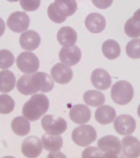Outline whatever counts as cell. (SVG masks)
Returning a JSON list of instances; mask_svg holds the SVG:
<instances>
[{
	"instance_id": "obj_21",
	"label": "cell",
	"mask_w": 140,
	"mask_h": 158,
	"mask_svg": "<svg viewBox=\"0 0 140 158\" xmlns=\"http://www.w3.org/2000/svg\"><path fill=\"white\" fill-rule=\"evenodd\" d=\"M43 148L49 152H57L60 151L62 146V138L60 135H53L50 134H44L42 137Z\"/></svg>"
},
{
	"instance_id": "obj_28",
	"label": "cell",
	"mask_w": 140,
	"mask_h": 158,
	"mask_svg": "<svg viewBox=\"0 0 140 158\" xmlns=\"http://www.w3.org/2000/svg\"><path fill=\"white\" fill-rule=\"evenodd\" d=\"M126 53L133 59L140 58V38H134L127 43Z\"/></svg>"
},
{
	"instance_id": "obj_10",
	"label": "cell",
	"mask_w": 140,
	"mask_h": 158,
	"mask_svg": "<svg viewBox=\"0 0 140 158\" xmlns=\"http://www.w3.org/2000/svg\"><path fill=\"white\" fill-rule=\"evenodd\" d=\"M82 52L78 46L62 47L59 52V60L68 66H74L80 61Z\"/></svg>"
},
{
	"instance_id": "obj_31",
	"label": "cell",
	"mask_w": 140,
	"mask_h": 158,
	"mask_svg": "<svg viewBox=\"0 0 140 158\" xmlns=\"http://www.w3.org/2000/svg\"><path fill=\"white\" fill-rule=\"evenodd\" d=\"M104 154L101 152V150L94 146H90L85 149L82 153L83 158H102Z\"/></svg>"
},
{
	"instance_id": "obj_15",
	"label": "cell",
	"mask_w": 140,
	"mask_h": 158,
	"mask_svg": "<svg viewBox=\"0 0 140 158\" xmlns=\"http://www.w3.org/2000/svg\"><path fill=\"white\" fill-rule=\"evenodd\" d=\"M91 83L97 90H107L111 85V77L107 71L103 69H96L91 74Z\"/></svg>"
},
{
	"instance_id": "obj_34",
	"label": "cell",
	"mask_w": 140,
	"mask_h": 158,
	"mask_svg": "<svg viewBox=\"0 0 140 158\" xmlns=\"http://www.w3.org/2000/svg\"><path fill=\"white\" fill-rule=\"evenodd\" d=\"M92 3L98 9L106 10L109 7H111L113 3V0H92Z\"/></svg>"
},
{
	"instance_id": "obj_19",
	"label": "cell",
	"mask_w": 140,
	"mask_h": 158,
	"mask_svg": "<svg viewBox=\"0 0 140 158\" xmlns=\"http://www.w3.org/2000/svg\"><path fill=\"white\" fill-rule=\"evenodd\" d=\"M116 110L112 106L108 105H101L94 113L95 120L101 124H109L112 123L116 118Z\"/></svg>"
},
{
	"instance_id": "obj_26",
	"label": "cell",
	"mask_w": 140,
	"mask_h": 158,
	"mask_svg": "<svg viewBox=\"0 0 140 158\" xmlns=\"http://www.w3.org/2000/svg\"><path fill=\"white\" fill-rule=\"evenodd\" d=\"M16 87L18 91L25 96L33 95L37 92L31 83V74H25L17 81Z\"/></svg>"
},
{
	"instance_id": "obj_27",
	"label": "cell",
	"mask_w": 140,
	"mask_h": 158,
	"mask_svg": "<svg viewBox=\"0 0 140 158\" xmlns=\"http://www.w3.org/2000/svg\"><path fill=\"white\" fill-rule=\"evenodd\" d=\"M14 101L10 96L6 94L0 95V113L8 114L11 113L14 108Z\"/></svg>"
},
{
	"instance_id": "obj_37",
	"label": "cell",
	"mask_w": 140,
	"mask_h": 158,
	"mask_svg": "<svg viewBox=\"0 0 140 158\" xmlns=\"http://www.w3.org/2000/svg\"><path fill=\"white\" fill-rule=\"evenodd\" d=\"M138 117L140 118V104L139 106H138Z\"/></svg>"
},
{
	"instance_id": "obj_7",
	"label": "cell",
	"mask_w": 140,
	"mask_h": 158,
	"mask_svg": "<svg viewBox=\"0 0 140 158\" xmlns=\"http://www.w3.org/2000/svg\"><path fill=\"white\" fill-rule=\"evenodd\" d=\"M30 17L25 12L16 11L11 14L8 20L7 26L12 31L15 33H23L30 26Z\"/></svg>"
},
{
	"instance_id": "obj_35",
	"label": "cell",
	"mask_w": 140,
	"mask_h": 158,
	"mask_svg": "<svg viewBox=\"0 0 140 158\" xmlns=\"http://www.w3.org/2000/svg\"><path fill=\"white\" fill-rule=\"evenodd\" d=\"M131 22L137 29L140 31V9L135 11L134 16L131 18Z\"/></svg>"
},
{
	"instance_id": "obj_30",
	"label": "cell",
	"mask_w": 140,
	"mask_h": 158,
	"mask_svg": "<svg viewBox=\"0 0 140 158\" xmlns=\"http://www.w3.org/2000/svg\"><path fill=\"white\" fill-rule=\"evenodd\" d=\"M47 15H48L49 19L52 20V22L57 23V24H60L65 21L67 18L60 15L57 11H56L55 8L53 6V3H51L47 8Z\"/></svg>"
},
{
	"instance_id": "obj_25",
	"label": "cell",
	"mask_w": 140,
	"mask_h": 158,
	"mask_svg": "<svg viewBox=\"0 0 140 158\" xmlns=\"http://www.w3.org/2000/svg\"><path fill=\"white\" fill-rule=\"evenodd\" d=\"M84 102L85 104L91 106H100L106 102V97L101 91L96 90H90L84 94Z\"/></svg>"
},
{
	"instance_id": "obj_11",
	"label": "cell",
	"mask_w": 140,
	"mask_h": 158,
	"mask_svg": "<svg viewBox=\"0 0 140 158\" xmlns=\"http://www.w3.org/2000/svg\"><path fill=\"white\" fill-rule=\"evenodd\" d=\"M31 83L37 91L43 93L51 91L54 87V81L52 76L44 72H36L31 74Z\"/></svg>"
},
{
	"instance_id": "obj_38",
	"label": "cell",
	"mask_w": 140,
	"mask_h": 158,
	"mask_svg": "<svg viewBox=\"0 0 140 158\" xmlns=\"http://www.w3.org/2000/svg\"><path fill=\"white\" fill-rule=\"evenodd\" d=\"M7 1H9V2H17V1H19V0H7Z\"/></svg>"
},
{
	"instance_id": "obj_5",
	"label": "cell",
	"mask_w": 140,
	"mask_h": 158,
	"mask_svg": "<svg viewBox=\"0 0 140 158\" xmlns=\"http://www.w3.org/2000/svg\"><path fill=\"white\" fill-rule=\"evenodd\" d=\"M17 67L21 72L26 74H32L38 70L40 62L36 55L33 52H21L16 59Z\"/></svg>"
},
{
	"instance_id": "obj_3",
	"label": "cell",
	"mask_w": 140,
	"mask_h": 158,
	"mask_svg": "<svg viewBox=\"0 0 140 158\" xmlns=\"http://www.w3.org/2000/svg\"><path fill=\"white\" fill-rule=\"evenodd\" d=\"M97 134L93 126L82 124L72 132V139L78 146H88L96 139Z\"/></svg>"
},
{
	"instance_id": "obj_6",
	"label": "cell",
	"mask_w": 140,
	"mask_h": 158,
	"mask_svg": "<svg viewBox=\"0 0 140 158\" xmlns=\"http://www.w3.org/2000/svg\"><path fill=\"white\" fill-rule=\"evenodd\" d=\"M42 127L47 134L60 135L67 129V122L61 117L55 115H45L42 119Z\"/></svg>"
},
{
	"instance_id": "obj_4",
	"label": "cell",
	"mask_w": 140,
	"mask_h": 158,
	"mask_svg": "<svg viewBox=\"0 0 140 158\" xmlns=\"http://www.w3.org/2000/svg\"><path fill=\"white\" fill-rule=\"evenodd\" d=\"M97 145L104 154L103 157H117L122 151L120 139L114 135L102 137L98 140Z\"/></svg>"
},
{
	"instance_id": "obj_20",
	"label": "cell",
	"mask_w": 140,
	"mask_h": 158,
	"mask_svg": "<svg viewBox=\"0 0 140 158\" xmlns=\"http://www.w3.org/2000/svg\"><path fill=\"white\" fill-rule=\"evenodd\" d=\"M53 6L60 15L65 18L72 16L78 8L76 0H54Z\"/></svg>"
},
{
	"instance_id": "obj_18",
	"label": "cell",
	"mask_w": 140,
	"mask_h": 158,
	"mask_svg": "<svg viewBox=\"0 0 140 158\" xmlns=\"http://www.w3.org/2000/svg\"><path fill=\"white\" fill-rule=\"evenodd\" d=\"M77 39L78 35L76 31L69 26L60 28L57 34V40L62 47H72L75 45Z\"/></svg>"
},
{
	"instance_id": "obj_32",
	"label": "cell",
	"mask_w": 140,
	"mask_h": 158,
	"mask_svg": "<svg viewBox=\"0 0 140 158\" xmlns=\"http://www.w3.org/2000/svg\"><path fill=\"white\" fill-rule=\"evenodd\" d=\"M21 8L25 11H35L41 5L40 0H20Z\"/></svg>"
},
{
	"instance_id": "obj_36",
	"label": "cell",
	"mask_w": 140,
	"mask_h": 158,
	"mask_svg": "<svg viewBox=\"0 0 140 158\" xmlns=\"http://www.w3.org/2000/svg\"><path fill=\"white\" fill-rule=\"evenodd\" d=\"M4 31H5V23L2 18H0V37L3 35Z\"/></svg>"
},
{
	"instance_id": "obj_9",
	"label": "cell",
	"mask_w": 140,
	"mask_h": 158,
	"mask_svg": "<svg viewBox=\"0 0 140 158\" xmlns=\"http://www.w3.org/2000/svg\"><path fill=\"white\" fill-rule=\"evenodd\" d=\"M42 140L36 136H30L22 143L21 152L26 157L35 158L38 157L42 152Z\"/></svg>"
},
{
	"instance_id": "obj_24",
	"label": "cell",
	"mask_w": 140,
	"mask_h": 158,
	"mask_svg": "<svg viewBox=\"0 0 140 158\" xmlns=\"http://www.w3.org/2000/svg\"><path fill=\"white\" fill-rule=\"evenodd\" d=\"M102 52L106 58L110 60L117 58L121 54V48L119 43L115 40H106L102 44Z\"/></svg>"
},
{
	"instance_id": "obj_23",
	"label": "cell",
	"mask_w": 140,
	"mask_h": 158,
	"mask_svg": "<svg viewBox=\"0 0 140 158\" xmlns=\"http://www.w3.org/2000/svg\"><path fill=\"white\" fill-rule=\"evenodd\" d=\"M11 129L16 135H27L30 131V123L24 116L16 117L11 122Z\"/></svg>"
},
{
	"instance_id": "obj_39",
	"label": "cell",
	"mask_w": 140,
	"mask_h": 158,
	"mask_svg": "<svg viewBox=\"0 0 140 158\" xmlns=\"http://www.w3.org/2000/svg\"><path fill=\"white\" fill-rule=\"evenodd\" d=\"M40 1H41V0H40Z\"/></svg>"
},
{
	"instance_id": "obj_13",
	"label": "cell",
	"mask_w": 140,
	"mask_h": 158,
	"mask_svg": "<svg viewBox=\"0 0 140 158\" xmlns=\"http://www.w3.org/2000/svg\"><path fill=\"white\" fill-rule=\"evenodd\" d=\"M122 152L125 157L137 158L140 156V141L133 135H126L121 142Z\"/></svg>"
},
{
	"instance_id": "obj_12",
	"label": "cell",
	"mask_w": 140,
	"mask_h": 158,
	"mask_svg": "<svg viewBox=\"0 0 140 158\" xmlns=\"http://www.w3.org/2000/svg\"><path fill=\"white\" fill-rule=\"evenodd\" d=\"M73 70L70 66L64 64L62 63H58L52 68L51 76L53 81L58 84L65 85L69 83L73 79Z\"/></svg>"
},
{
	"instance_id": "obj_17",
	"label": "cell",
	"mask_w": 140,
	"mask_h": 158,
	"mask_svg": "<svg viewBox=\"0 0 140 158\" xmlns=\"http://www.w3.org/2000/svg\"><path fill=\"white\" fill-rule=\"evenodd\" d=\"M85 27L91 33H101L106 28L105 17L99 13H91L87 15L85 21Z\"/></svg>"
},
{
	"instance_id": "obj_8",
	"label": "cell",
	"mask_w": 140,
	"mask_h": 158,
	"mask_svg": "<svg viewBox=\"0 0 140 158\" xmlns=\"http://www.w3.org/2000/svg\"><path fill=\"white\" fill-rule=\"evenodd\" d=\"M114 129L121 135H132L136 129V121L134 118L127 114H122L115 118Z\"/></svg>"
},
{
	"instance_id": "obj_14",
	"label": "cell",
	"mask_w": 140,
	"mask_h": 158,
	"mask_svg": "<svg viewBox=\"0 0 140 158\" xmlns=\"http://www.w3.org/2000/svg\"><path fill=\"white\" fill-rule=\"evenodd\" d=\"M69 118L74 123L82 125L90 121L91 118V112L86 105L77 104L71 107L69 111Z\"/></svg>"
},
{
	"instance_id": "obj_16",
	"label": "cell",
	"mask_w": 140,
	"mask_h": 158,
	"mask_svg": "<svg viewBox=\"0 0 140 158\" xmlns=\"http://www.w3.org/2000/svg\"><path fill=\"white\" fill-rule=\"evenodd\" d=\"M41 43V36L35 31H26L20 36V45L26 51L36 50Z\"/></svg>"
},
{
	"instance_id": "obj_33",
	"label": "cell",
	"mask_w": 140,
	"mask_h": 158,
	"mask_svg": "<svg viewBox=\"0 0 140 158\" xmlns=\"http://www.w3.org/2000/svg\"><path fill=\"white\" fill-rule=\"evenodd\" d=\"M124 31L127 34V36L131 38H138L140 36V31L137 29L131 22V18L127 20V22L124 26Z\"/></svg>"
},
{
	"instance_id": "obj_29",
	"label": "cell",
	"mask_w": 140,
	"mask_h": 158,
	"mask_svg": "<svg viewBox=\"0 0 140 158\" xmlns=\"http://www.w3.org/2000/svg\"><path fill=\"white\" fill-rule=\"evenodd\" d=\"M15 61L14 56L10 50L2 49L0 50V69H7L10 68Z\"/></svg>"
},
{
	"instance_id": "obj_2",
	"label": "cell",
	"mask_w": 140,
	"mask_h": 158,
	"mask_svg": "<svg viewBox=\"0 0 140 158\" xmlns=\"http://www.w3.org/2000/svg\"><path fill=\"white\" fill-rule=\"evenodd\" d=\"M134 90L133 85L126 81H117L111 90V99L118 105H127L133 100Z\"/></svg>"
},
{
	"instance_id": "obj_22",
	"label": "cell",
	"mask_w": 140,
	"mask_h": 158,
	"mask_svg": "<svg viewBox=\"0 0 140 158\" xmlns=\"http://www.w3.org/2000/svg\"><path fill=\"white\" fill-rule=\"evenodd\" d=\"M16 85V79L13 72L4 69L0 72V92L8 93L13 90Z\"/></svg>"
},
{
	"instance_id": "obj_1",
	"label": "cell",
	"mask_w": 140,
	"mask_h": 158,
	"mask_svg": "<svg viewBox=\"0 0 140 158\" xmlns=\"http://www.w3.org/2000/svg\"><path fill=\"white\" fill-rule=\"evenodd\" d=\"M50 102L43 94H33L30 100L24 104L22 114L29 121H36L48 111Z\"/></svg>"
}]
</instances>
